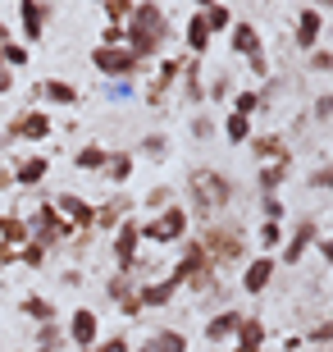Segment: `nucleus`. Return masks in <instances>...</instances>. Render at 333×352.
I'll list each match as a JSON object with an SVG mask.
<instances>
[{
	"label": "nucleus",
	"instance_id": "423d86ee",
	"mask_svg": "<svg viewBox=\"0 0 333 352\" xmlns=\"http://www.w3.org/2000/svg\"><path fill=\"white\" fill-rule=\"evenodd\" d=\"M137 243H141V224L137 220H119V229H115V261H119L124 274L137 265Z\"/></svg>",
	"mask_w": 333,
	"mask_h": 352
},
{
	"label": "nucleus",
	"instance_id": "ea45409f",
	"mask_svg": "<svg viewBox=\"0 0 333 352\" xmlns=\"http://www.w3.org/2000/svg\"><path fill=\"white\" fill-rule=\"evenodd\" d=\"M265 220H269V224L283 220V201H279V197H265Z\"/></svg>",
	"mask_w": 333,
	"mask_h": 352
},
{
	"label": "nucleus",
	"instance_id": "a878e982",
	"mask_svg": "<svg viewBox=\"0 0 333 352\" xmlns=\"http://www.w3.org/2000/svg\"><path fill=\"white\" fill-rule=\"evenodd\" d=\"M283 174H288V156H283V160H269V165H260V192H274V188H279V183H283Z\"/></svg>",
	"mask_w": 333,
	"mask_h": 352
},
{
	"label": "nucleus",
	"instance_id": "de8ad7c7",
	"mask_svg": "<svg viewBox=\"0 0 333 352\" xmlns=\"http://www.w3.org/2000/svg\"><path fill=\"white\" fill-rule=\"evenodd\" d=\"M14 261H19V252H14L10 243H0V265H14Z\"/></svg>",
	"mask_w": 333,
	"mask_h": 352
},
{
	"label": "nucleus",
	"instance_id": "bb28decb",
	"mask_svg": "<svg viewBox=\"0 0 333 352\" xmlns=\"http://www.w3.org/2000/svg\"><path fill=\"white\" fill-rule=\"evenodd\" d=\"M146 348H151V352H187V339H183L179 329H160Z\"/></svg>",
	"mask_w": 333,
	"mask_h": 352
},
{
	"label": "nucleus",
	"instance_id": "a18cd8bd",
	"mask_svg": "<svg viewBox=\"0 0 333 352\" xmlns=\"http://www.w3.org/2000/svg\"><path fill=\"white\" fill-rule=\"evenodd\" d=\"M310 69H333V55L329 51H315V55H310Z\"/></svg>",
	"mask_w": 333,
	"mask_h": 352
},
{
	"label": "nucleus",
	"instance_id": "0eeeda50",
	"mask_svg": "<svg viewBox=\"0 0 333 352\" xmlns=\"http://www.w3.org/2000/svg\"><path fill=\"white\" fill-rule=\"evenodd\" d=\"M274 274H279V261H274L269 252H265V256H251V261H246V270H242V293L260 298V293L274 284Z\"/></svg>",
	"mask_w": 333,
	"mask_h": 352
},
{
	"label": "nucleus",
	"instance_id": "7ed1b4c3",
	"mask_svg": "<svg viewBox=\"0 0 333 352\" xmlns=\"http://www.w3.org/2000/svg\"><path fill=\"white\" fill-rule=\"evenodd\" d=\"M183 234H187V210L183 206H165L155 220L141 224V238H151V243H160V248H165V243H179Z\"/></svg>",
	"mask_w": 333,
	"mask_h": 352
},
{
	"label": "nucleus",
	"instance_id": "f257e3e1",
	"mask_svg": "<svg viewBox=\"0 0 333 352\" xmlns=\"http://www.w3.org/2000/svg\"><path fill=\"white\" fill-rule=\"evenodd\" d=\"M160 41H165V10L160 5H133V19L124 28V51L133 60H151V55H160Z\"/></svg>",
	"mask_w": 333,
	"mask_h": 352
},
{
	"label": "nucleus",
	"instance_id": "a19ab883",
	"mask_svg": "<svg viewBox=\"0 0 333 352\" xmlns=\"http://www.w3.org/2000/svg\"><path fill=\"white\" fill-rule=\"evenodd\" d=\"M119 311H124V316H141V302H137V288H133L128 298H119Z\"/></svg>",
	"mask_w": 333,
	"mask_h": 352
},
{
	"label": "nucleus",
	"instance_id": "412c9836",
	"mask_svg": "<svg viewBox=\"0 0 333 352\" xmlns=\"http://www.w3.org/2000/svg\"><path fill=\"white\" fill-rule=\"evenodd\" d=\"M41 96L51 105H78V87L65 78H51V82H41Z\"/></svg>",
	"mask_w": 333,
	"mask_h": 352
},
{
	"label": "nucleus",
	"instance_id": "864d4df0",
	"mask_svg": "<svg viewBox=\"0 0 333 352\" xmlns=\"http://www.w3.org/2000/svg\"><path fill=\"white\" fill-rule=\"evenodd\" d=\"M37 352H55V348H37Z\"/></svg>",
	"mask_w": 333,
	"mask_h": 352
},
{
	"label": "nucleus",
	"instance_id": "6ab92c4d",
	"mask_svg": "<svg viewBox=\"0 0 333 352\" xmlns=\"http://www.w3.org/2000/svg\"><path fill=\"white\" fill-rule=\"evenodd\" d=\"M233 55H246V60H251V55H260V32L251 23H233Z\"/></svg>",
	"mask_w": 333,
	"mask_h": 352
},
{
	"label": "nucleus",
	"instance_id": "09e8293b",
	"mask_svg": "<svg viewBox=\"0 0 333 352\" xmlns=\"http://www.w3.org/2000/svg\"><path fill=\"white\" fill-rule=\"evenodd\" d=\"M320 256H324V265H333V238H320Z\"/></svg>",
	"mask_w": 333,
	"mask_h": 352
},
{
	"label": "nucleus",
	"instance_id": "72a5a7b5",
	"mask_svg": "<svg viewBox=\"0 0 333 352\" xmlns=\"http://www.w3.org/2000/svg\"><path fill=\"white\" fill-rule=\"evenodd\" d=\"M82 352H128V334H110L105 343H91V348H82Z\"/></svg>",
	"mask_w": 333,
	"mask_h": 352
},
{
	"label": "nucleus",
	"instance_id": "cd10ccee",
	"mask_svg": "<svg viewBox=\"0 0 333 352\" xmlns=\"http://www.w3.org/2000/svg\"><path fill=\"white\" fill-rule=\"evenodd\" d=\"M183 74V60H165L160 65V74H155V87H151V101H160V91L165 87H174V78Z\"/></svg>",
	"mask_w": 333,
	"mask_h": 352
},
{
	"label": "nucleus",
	"instance_id": "473e14b6",
	"mask_svg": "<svg viewBox=\"0 0 333 352\" xmlns=\"http://www.w3.org/2000/svg\"><path fill=\"white\" fill-rule=\"evenodd\" d=\"M105 19H110V23H128V19H133V5H128V0H105Z\"/></svg>",
	"mask_w": 333,
	"mask_h": 352
},
{
	"label": "nucleus",
	"instance_id": "2f4dec72",
	"mask_svg": "<svg viewBox=\"0 0 333 352\" xmlns=\"http://www.w3.org/2000/svg\"><path fill=\"white\" fill-rule=\"evenodd\" d=\"M105 170H110V179H115V183H128V174H133V156H124V151H119V156L105 160Z\"/></svg>",
	"mask_w": 333,
	"mask_h": 352
},
{
	"label": "nucleus",
	"instance_id": "aec40b11",
	"mask_svg": "<svg viewBox=\"0 0 333 352\" xmlns=\"http://www.w3.org/2000/svg\"><path fill=\"white\" fill-rule=\"evenodd\" d=\"M19 311H23L27 320H37V325H55V302L51 298H37V293H32V298L19 302Z\"/></svg>",
	"mask_w": 333,
	"mask_h": 352
},
{
	"label": "nucleus",
	"instance_id": "9d476101",
	"mask_svg": "<svg viewBox=\"0 0 333 352\" xmlns=\"http://www.w3.org/2000/svg\"><path fill=\"white\" fill-rule=\"evenodd\" d=\"M310 243H320V229H315V220H301V224L292 229V238L283 243V256H279V261H283V265H297L301 256H306Z\"/></svg>",
	"mask_w": 333,
	"mask_h": 352
},
{
	"label": "nucleus",
	"instance_id": "8fccbe9b",
	"mask_svg": "<svg viewBox=\"0 0 333 352\" xmlns=\"http://www.w3.org/2000/svg\"><path fill=\"white\" fill-rule=\"evenodd\" d=\"M5 91H14V74L10 69H0V96H5Z\"/></svg>",
	"mask_w": 333,
	"mask_h": 352
},
{
	"label": "nucleus",
	"instance_id": "4468645a",
	"mask_svg": "<svg viewBox=\"0 0 333 352\" xmlns=\"http://www.w3.org/2000/svg\"><path fill=\"white\" fill-rule=\"evenodd\" d=\"M320 32H324V10H301L297 14V46H301V51H315V46H320Z\"/></svg>",
	"mask_w": 333,
	"mask_h": 352
},
{
	"label": "nucleus",
	"instance_id": "f3484780",
	"mask_svg": "<svg viewBox=\"0 0 333 352\" xmlns=\"http://www.w3.org/2000/svg\"><path fill=\"white\" fill-rule=\"evenodd\" d=\"M179 293V284L174 279H151V284H141L137 288V302H141V311L146 307H169V298Z\"/></svg>",
	"mask_w": 333,
	"mask_h": 352
},
{
	"label": "nucleus",
	"instance_id": "9b49d317",
	"mask_svg": "<svg viewBox=\"0 0 333 352\" xmlns=\"http://www.w3.org/2000/svg\"><path fill=\"white\" fill-rule=\"evenodd\" d=\"M51 206L60 210V215H69V224H78V229H91V224H96V206L82 201V197H73V192H60Z\"/></svg>",
	"mask_w": 333,
	"mask_h": 352
},
{
	"label": "nucleus",
	"instance_id": "e433bc0d",
	"mask_svg": "<svg viewBox=\"0 0 333 352\" xmlns=\"http://www.w3.org/2000/svg\"><path fill=\"white\" fill-rule=\"evenodd\" d=\"M333 339V316L324 320V325H315V329H306V343H329Z\"/></svg>",
	"mask_w": 333,
	"mask_h": 352
},
{
	"label": "nucleus",
	"instance_id": "6e6d98bb",
	"mask_svg": "<svg viewBox=\"0 0 333 352\" xmlns=\"http://www.w3.org/2000/svg\"><path fill=\"white\" fill-rule=\"evenodd\" d=\"M0 69H5V65H0Z\"/></svg>",
	"mask_w": 333,
	"mask_h": 352
},
{
	"label": "nucleus",
	"instance_id": "5701e85b",
	"mask_svg": "<svg viewBox=\"0 0 333 352\" xmlns=\"http://www.w3.org/2000/svg\"><path fill=\"white\" fill-rule=\"evenodd\" d=\"M196 14L205 19V28H210V37H215V32H229V28H233V10H229V5H201Z\"/></svg>",
	"mask_w": 333,
	"mask_h": 352
},
{
	"label": "nucleus",
	"instance_id": "f8f14e48",
	"mask_svg": "<svg viewBox=\"0 0 333 352\" xmlns=\"http://www.w3.org/2000/svg\"><path fill=\"white\" fill-rule=\"evenodd\" d=\"M96 334H101V320H96V311L78 307V311L69 316V339H73L78 348H91V343H96Z\"/></svg>",
	"mask_w": 333,
	"mask_h": 352
},
{
	"label": "nucleus",
	"instance_id": "c03bdc74",
	"mask_svg": "<svg viewBox=\"0 0 333 352\" xmlns=\"http://www.w3.org/2000/svg\"><path fill=\"white\" fill-rule=\"evenodd\" d=\"M251 74H256V78H265V74H269V60H265V51H260V55H251Z\"/></svg>",
	"mask_w": 333,
	"mask_h": 352
},
{
	"label": "nucleus",
	"instance_id": "c85d7f7f",
	"mask_svg": "<svg viewBox=\"0 0 333 352\" xmlns=\"http://www.w3.org/2000/svg\"><path fill=\"white\" fill-rule=\"evenodd\" d=\"M105 160H110L105 146H82V151L73 156V165H78V170H105Z\"/></svg>",
	"mask_w": 333,
	"mask_h": 352
},
{
	"label": "nucleus",
	"instance_id": "3c124183",
	"mask_svg": "<svg viewBox=\"0 0 333 352\" xmlns=\"http://www.w3.org/2000/svg\"><path fill=\"white\" fill-rule=\"evenodd\" d=\"M10 41H14V32H10V23L0 19V46H10Z\"/></svg>",
	"mask_w": 333,
	"mask_h": 352
},
{
	"label": "nucleus",
	"instance_id": "37998d69",
	"mask_svg": "<svg viewBox=\"0 0 333 352\" xmlns=\"http://www.w3.org/2000/svg\"><path fill=\"white\" fill-rule=\"evenodd\" d=\"M146 206H174V201H169V188H151V192H146Z\"/></svg>",
	"mask_w": 333,
	"mask_h": 352
},
{
	"label": "nucleus",
	"instance_id": "79ce46f5",
	"mask_svg": "<svg viewBox=\"0 0 333 352\" xmlns=\"http://www.w3.org/2000/svg\"><path fill=\"white\" fill-rule=\"evenodd\" d=\"M101 46H124V28H115V23H110V28L101 32Z\"/></svg>",
	"mask_w": 333,
	"mask_h": 352
},
{
	"label": "nucleus",
	"instance_id": "603ef678",
	"mask_svg": "<svg viewBox=\"0 0 333 352\" xmlns=\"http://www.w3.org/2000/svg\"><path fill=\"white\" fill-rule=\"evenodd\" d=\"M324 188H329V192H333V170H324Z\"/></svg>",
	"mask_w": 333,
	"mask_h": 352
},
{
	"label": "nucleus",
	"instance_id": "2eb2a0df",
	"mask_svg": "<svg viewBox=\"0 0 333 352\" xmlns=\"http://www.w3.org/2000/svg\"><path fill=\"white\" fill-rule=\"evenodd\" d=\"M46 174H51V156H23L19 165H14V179L10 183H19V188H37Z\"/></svg>",
	"mask_w": 333,
	"mask_h": 352
},
{
	"label": "nucleus",
	"instance_id": "dca6fc26",
	"mask_svg": "<svg viewBox=\"0 0 333 352\" xmlns=\"http://www.w3.org/2000/svg\"><path fill=\"white\" fill-rule=\"evenodd\" d=\"M269 339V329L265 320H256V316H242V325H238V339H233V348H242V352H260Z\"/></svg>",
	"mask_w": 333,
	"mask_h": 352
},
{
	"label": "nucleus",
	"instance_id": "6e6552de",
	"mask_svg": "<svg viewBox=\"0 0 333 352\" xmlns=\"http://www.w3.org/2000/svg\"><path fill=\"white\" fill-rule=\"evenodd\" d=\"M51 115L46 110H23V115L10 124V138H23V142H46L51 138Z\"/></svg>",
	"mask_w": 333,
	"mask_h": 352
},
{
	"label": "nucleus",
	"instance_id": "ddd939ff",
	"mask_svg": "<svg viewBox=\"0 0 333 352\" xmlns=\"http://www.w3.org/2000/svg\"><path fill=\"white\" fill-rule=\"evenodd\" d=\"M19 19H23V41H41V28L51 19V5L41 0H19Z\"/></svg>",
	"mask_w": 333,
	"mask_h": 352
},
{
	"label": "nucleus",
	"instance_id": "c9c22d12",
	"mask_svg": "<svg viewBox=\"0 0 333 352\" xmlns=\"http://www.w3.org/2000/svg\"><path fill=\"white\" fill-rule=\"evenodd\" d=\"M183 74H187V96H192V101H201V96H205V87H201V65H187Z\"/></svg>",
	"mask_w": 333,
	"mask_h": 352
},
{
	"label": "nucleus",
	"instance_id": "c756f323",
	"mask_svg": "<svg viewBox=\"0 0 333 352\" xmlns=\"http://www.w3.org/2000/svg\"><path fill=\"white\" fill-rule=\"evenodd\" d=\"M260 105H265V91H238V96H233V115H256Z\"/></svg>",
	"mask_w": 333,
	"mask_h": 352
},
{
	"label": "nucleus",
	"instance_id": "a211bd4d",
	"mask_svg": "<svg viewBox=\"0 0 333 352\" xmlns=\"http://www.w3.org/2000/svg\"><path fill=\"white\" fill-rule=\"evenodd\" d=\"M238 325H242V316L238 311H219L210 325H205V339L210 343H224V339H238Z\"/></svg>",
	"mask_w": 333,
	"mask_h": 352
},
{
	"label": "nucleus",
	"instance_id": "1a4fd4ad",
	"mask_svg": "<svg viewBox=\"0 0 333 352\" xmlns=\"http://www.w3.org/2000/svg\"><path fill=\"white\" fill-rule=\"evenodd\" d=\"M205 261H210V248H205V243H192V248L183 252V261L174 265V274H169V279H174V284H192L196 288V279H201V270H205Z\"/></svg>",
	"mask_w": 333,
	"mask_h": 352
},
{
	"label": "nucleus",
	"instance_id": "b1692460",
	"mask_svg": "<svg viewBox=\"0 0 333 352\" xmlns=\"http://www.w3.org/2000/svg\"><path fill=\"white\" fill-rule=\"evenodd\" d=\"M183 41H187V51H196V55L210 46V28H205L201 14H192V19H187V32H183Z\"/></svg>",
	"mask_w": 333,
	"mask_h": 352
},
{
	"label": "nucleus",
	"instance_id": "f03ea898",
	"mask_svg": "<svg viewBox=\"0 0 333 352\" xmlns=\"http://www.w3.org/2000/svg\"><path fill=\"white\" fill-rule=\"evenodd\" d=\"M187 183H192V201H196V210H205V215H210V210H224V206L233 201V183L224 179L219 170H196Z\"/></svg>",
	"mask_w": 333,
	"mask_h": 352
},
{
	"label": "nucleus",
	"instance_id": "4be33fe9",
	"mask_svg": "<svg viewBox=\"0 0 333 352\" xmlns=\"http://www.w3.org/2000/svg\"><path fill=\"white\" fill-rule=\"evenodd\" d=\"M0 243L27 248V220H19V215H0Z\"/></svg>",
	"mask_w": 333,
	"mask_h": 352
},
{
	"label": "nucleus",
	"instance_id": "393cba45",
	"mask_svg": "<svg viewBox=\"0 0 333 352\" xmlns=\"http://www.w3.org/2000/svg\"><path fill=\"white\" fill-rule=\"evenodd\" d=\"M251 156L269 165V160H283L288 151H283V138H274V133H269V138H251Z\"/></svg>",
	"mask_w": 333,
	"mask_h": 352
},
{
	"label": "nucleus",
	"instance_id": "49530a36",
	"mask_svg": "<svg viewBox=\"0 0 333 352\" xmlns=\"http://www.w3.org/2000/svg\"><path fill=\"white\" fill-rule=\"evenodd\" d=\"M333 115V96H320V101H315V119H329Z\"/></svg>",
	"mask_w": 333,
	"mask_h": 352
},
{
	"label": "nucleus",
	"instance_id": "f704fd0d",
	"mask_svg": "<svg viewBox=\"0 0 333 352\" xmlns=\"http://www.w3.org/2000/svg\"><path fill=\"white\" fill-rule=\"evenodd\" d=\"M19 261H23V265H32V270H41V265H46V248H37V243H27V248L19 252Z\"/></svg>",
	"mask_w": 333,
	"mask_h": 352
},
{
	"label": "nucleus",
	"instance_id": "5fc2aeb1",
	"mask_svg": "<svg viewBox=\"0 0 333 352\" xmlns=\"http://www.w3.org/2000/svg\"><path fill=\"white\" fill-rule=\"evenodd\" d=\"M137 352H151V348H137Z\"/></svg>",
	"mask_w": 333,
	"mask_h": 352
},
{
	"label": "nucleus",
	"instance_id": "58836bf2",
	"mask_svg": "<svg viewBox=\"0 0 333 352\" xmlns=\"http://www.w3.org/2000/svg\"><path fill=\"white\" fill-rule=\"evenodd\" d=\"M165 138H155V133H151V138H146V142H141V151H146V156H151V160H160V156H165Z\"/></svg>",
	"mask_w": 333,
	"mask_h": 352
},
{
	"label": "nucleus",
	"instance_id": "20e7f679",
	"mask_svg": "<svg viewBox=\"0 0 333 352\" xmlns=\"http://www.w3.org/2000/svg\"><path fill=\"white\" fill-rule=\"evenodd\" d=\"M65 234H69V220L51 206V201H41L37 215H32V224H27V238H32L37 248H46V243H60Z\"/></svg>",
	"mask_w": 333,
	"mask_h": 352
},
{
	"label": "nucleus",
	"instance_id": "7c9ffc66",
	"mask_svg": "<svg viewBox=\"0 0 333 352\" xmlns=\"http://www.w3.org/2000/svg\"><path fill=\"white\" fill-rule=\"evenodd\" d=\"M224 133H229V142H246V138H251V119L246 115H229L224 119Z\"/></svg>",
	"mask_w": 333,
	"mask_h": 352
},
{
	"label": "nucleus",
	"instance_id": "4c0bfd02",
	"mask_svg": "<svg viewBox=\"0 0 333 352\" xmlns=\"http://www.w3.org/2000/svg\"><path fill=\"white\" fill-rule=\"evenodd\" d=\"M260 243H265V248H279V243H283V229H279V224H260Z\"/></svg>",
	"mask_w": 333,
	"mask_h": 352
},
{
	"label": "nucleus",
	"instance_id": "39448f33",
	"mask_svg": "<svg viewBox=\"0 0 333 352\" xmlns=\"http://www.w3.org/2000/svg\"><path fill=\"white\" fill-rule=\"evenodd\" d=\"M91 65L101 69L105 78H124V82H128L133 74L141 69V60H133L124 46H96V51H91Z\"/></svg>",
	"mask_w": 333,
	"mask_h": 352
}]
</instances>
